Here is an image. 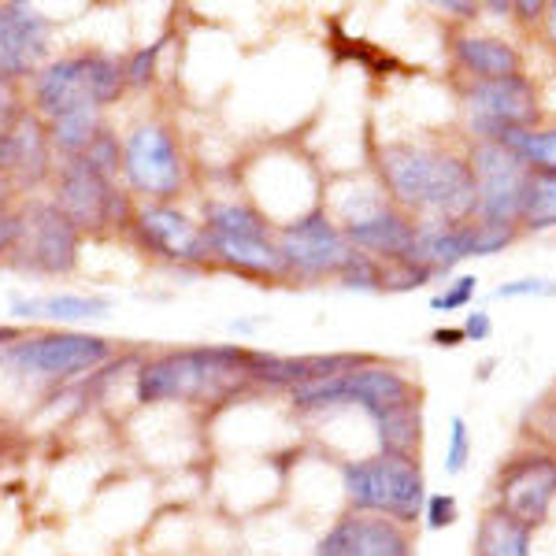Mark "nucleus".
Returning <instances> with one entry per match:
<instances>
[{"label": "nucleus", "instance_id": "1", "mask_svg": "<svg viewBox=\"0 0 556 556\" xmlns=\"http://www.w3.org/2000/svg\"><path fill=\"white\" fill-rule=\"evenodd\" d=\"M379 167L390 193L405 208L434 212L445 223H456L475 212V175L464 160L434 149L390 146L382 149Z\"/></svg>", "mask_w": 556, "mask_h": 556}, {"label": "nucleus", "instance_id": "2", "mask_svg": "<svg viewBox=\"0 0 556 556\" xmlns=\"http://www.w3.org/2000/svg\"><path fill=\"white\" fill-rule=\"evenodd\" d=\"M249 375L245 349H186V353H167L160 361L141 367L138 397L141 401H172V397H201L227 382H238Z\"/></svg>", "mask_w": 556, "mask_h": 556}, {"label": "nucleus", "instance_id": "3", "mask_svg": "<svg viewBox=\"0 0 556 556\" xmlns=\"http://www.w3.org/2000/svg\"><path fill=\"white\" fill-rule=\"evenodd\" d=\"M345 497L353 501L361 513L390 516L393 523H408L419 516L427 493H424V471L412 456L379 453L356 460L345 468Z\"/></svg>", "mask_w": 556, "mask_h": 556}, {"label": "nucleus", "instance_id": "4", "mask_svg": "<svg viewBox=\"0 0 556 556\" xmlns=\"http://www.w3.org/2000/svg\"><path fill=\"white\" fill-rule=\"evenodd\" d=\"M127 83V71L112 56H71L38 78V108L52 123L78 112H101Z\"/></svg>", "mask_w": 556, "mask_h": 556}, {"label": "nucleus", "instance_id": "5", "mask_svg": "<svg viewBox=\"0 0 556 556\" xmlns=\"http://www.w3.org/2000/svg\"><path fill=\"white\" fill-rule=\"evenodd\" d=\"M293 401L298 408H327V405H361L367 416H382V412L419 401L412 382L393 367H361V371L327 375V379H312L293 386Z\"/></svg>", "mask_w": 556, "mask_h": 556}, {"label": "nucleus", "instance_id": "6", "mask_svg": "<svg viewBox=\"0 0 556 556\" xmlns=\"http://www.w3.org/2000/svg\"><path fill=\"white\" fill-rule=\"evenodd\" d=\"M108 361V342L93 334H45L30 342H15L0 353V367L15 375H38V379H71V375L93 371Z\"/></svg>", "mask_w": 556, "mask_h": 556}, {"label": "nucleus", "instance_id": "7", "mask_svg": "<svg viewBox=\"0 0 556 556\" xmlns=\"http://www.w3.org/2000/svg\"><path fill=\"white\" fill-rule=\"evenodd\" d=\"M475 175V212L482 223H497V227H513L519 215V193H523L527 164L508 152L497 141H482L471 156Z\"/></svg>", "mask_w": 556, "mask_h": 556}, {"label": "nucleus", "instance_id": "8", "mask_svg": "<svg viewBox=\"0 0 556 556\" xmlns=\"http://www.w3.org/2000/svg\"><path fill=\"white\" fill-rule=\"evenodd\" d=\"M468 112L475 134L486 141H497L505 130H534L538 123V97L527 75L493 78L479 83L468 93Z\"/></svg>", "mask_w": 556, "mask_h": 556}, {"label": "nucleus", "instance_id": "9", "mask_svg": "<svg viewBox=\"0 0 556 556\" xmlns=\"http://www.w3.org/2000/svg\"><path fill=\"white\" fill-rule=\"evenodd\" d=\"M286 267H298L308 275H327V271H345L356 260V249L349 245V238L323 212H312L304 219L290 223L278 241Z\"/></svg>", "mask_w": 556, "mask_h": 556}, {"label": "nucleus", "instance_id": "10", "mask_svg": "<svg viewBox=\"0 0 556 556\" xmlns=\"http://www.w3.org/2000/svg\"><path fill=\"white\" fill-rule=\"evenodd\" d=\"M20 264L38 275H64L75 267L78 253V227L56 204H41L23 223V235L15 241Z\"/></svg>", "mask_w": 556, "mask_h": 556}, {"label": "nucleus", "instance_id": "11", "mask_svg": "<svg viewBox=\"0 0 556 556\" xmlns=\"http://www.w3.org/2000/svg\"><path fill=\"white\" fill-rule=\"evenodd\" d=\"M501 513H508L513 519H519L523 527H534L549 516L553 501H556V460L553 456H519V460L508 464L501 471Z\"/></svg>", "mask_w": 556, "mask_h": 556}, {"label": "nucleus", "instance_id": "12", "mask_svg": "<svg viewBox=\"0 0 556 556\" xmlns=\"http://www.w3.org/2000/svg\"><path fill=\"white\" fill-rule=\"evenodd\" d=\"M60 212L67 215L75 227H104L115 215H123L119 193L112 190L104 172H97L86 156L71 160L60 178Z\"/></svg>", "mask_w": 556, "mask_h": 556}, {"label": "nucleus", "instance_id": "13", "mask_svg": "<svg viewBox=\"0 0 556 556\" xmlns=\"http://www.w3.org/2000/svg\"><path fill=\"white\" fill-rule=\"evenodd\" d=\"M123 164H127V178L134 190L167 197L178 190L182 182V164H178V152L160 127H141L130 134L127 152H123Z\"/></svg>", "mask_w": 556, "mask_h": 556}, {"label": "nucleus", "instance_id": "14", "mask_svg": "<svg viewBox=\"0 0 556 556\" xmlns=\"http://www.w3.org/2000/svg\"><path fill=\"white\" fill-rule=\"evenodd\" d=\"M316 556H412V542L393 519L353 516L323 538Z\"/></svg>", "mask_w": 556, "mask_h": 556}, {"label": "nucleus", "instance_id": "15", "mask_svg": "<svg viewBox=\"0 0 556 556\" xmlns=\"http://www.w3.org/2000/svg\"><path fill=\"white\" fill-rule=\"evenodd\" d=\"M49 20L30 4H0V64L8 75H26L41 60Z\"/></svg>", "mask_w": 556, "mask_h": 556}, {"label": "nucleus", "instance_id": "16", "mask_svg": "<svg viewBox=\"0 0 556 556\" xmlns=\"http://www.w3.org/2000/svg\"><path fill=\"white\" fill-rule=\"evenodd\" d=\"M345 238H349V245L367 249L371 256L405 260L412 249V238H416V227H412L401 212L371 201L364 212H356L353 219H349Z\"/></svg>", "mask_w": 556, "mask_h": 556}, {"label": "nucleus", "instance_id": "17", "mask_svg": "<svg viewBox=\"0 0 556 556\" xmlns=\"http://www.w3.org/2000/svg\"><path fill=\"white\" fill-rule=\"evenodd\" d=\"M468 256H475V223L434 219L416 227V238H412L405 260L427 267V271H450V267H456Z\"/></svg>", "mask_w": 556, "mask_h": 556}, {"label": "nucleus", "instance_id": "18", "mask_svg": "<svg viewBox=\"0 0 556 556\" xmlns=\"http://www.w3.org/2000/svg\"><path fill=\"white\" fill-rule=\"evenodd\" d=\"M141 235H146L152 245L172 260H201L208 256V238L201 230H193V223L186 215H178L172 208H146L138 215Z\"/></svg>", "mask_w": 556, "mask_h": 556}, {"label": "nucleus", "instance_id": "19", "mask_svg": "<svg viewBox=\"0 0 556 556\" xmlns=\"http://www.w3.org/2000/svg\"><path fill=\"white\" fill-rule=\"evenodd\" d=\"M456 60L479 75V83L519 75V52L497 38H456Z\"/></svg>", "mask_w": 556, "mask_h": 556}, {"label": "nucleus", "instance_id": "20", "mask_svg": "<svg viewBox=\"0 0 556 556\" xmlns=\"http://www.w3.org/2000/svg\"><path fill=\"white\" fill-rule=\"evenodd\" d=\"M204 238H208V249L215 256H223L235 267H245V271H256V275L286 271L282 253H278V245H271L267 238H227V235H212V230H204Z\"/></svg>", "mask_w": 556, "mask_h": 556}, {"label": "nucleus", "instance_id": "21", "mask_svg": "<svg viewBox=\"0 0 556 556\" xmlns=\"http://www.w3.org/2000/svg\"><path fill=\"white\" fill-rule=\"evenodd\" d=\"M475 556H531V527L490 508L475 534Z\"/></svg>", "mask_w": 556, "mask_h": 556}, {"label": "nucleus", "instance_id": "22", "mask_svg": "<svg viewBox=\"0 0 556 556\" xmlns=\"http://www.w3.org/2000/svg\"><path fill=\"white\" fill-rule=\"evenodd\" d=\"M516 223H523L527 230L556 227V172H545V167H527Z\"/></svg>", "mask_w": 556, "mask_h": 556}, {"label": "nucleus", "instance_id": "23", "mask_svg": "<svg viewBox=\"0 0 556 556\" xmlns=\"http://www.w3.org/2000/svg\"><path fill=\"white\" fill-rule=\"evenodd\" d=\"M12 308L20 316H49V319H60V323H83V319H108V301H97V298H34V301H23L15 298Z\"/></svg>", "mask_w": 556, "mask_h": 556}, {"label": "nucleus", "instance_id": "24", "mask_svg": "<svg viewBox=\"0 0 556 556\" xmlns=\"http://www.w3.org/2000/svg\"><path fill=\"white\" fill-rule=\"evenodd\" d=\"M375 427H379V442L386 453L412 456L419 450V401H408V405L375 416Z\"/></svg>", "mask_w": 556, "mask_h": 556}, {"label": "nucleus", "instance_id": "25", "mask_svg": "<svg viewBox=\"0 0 556 556\" xmlns=\"http://www.w3.org/2000/svg\"><path fill=\"white\" fill-rule=\"evenodd\" d=\"M497 146L516 152L527 167H545L556 172V130H505Z\"/></svg>", "mask_w": 556, "mask_h": 556}, {"label": "nucleus", "instance_id": "26", "mask_svg": "<svg viewBox=\"0 0 556 556\" xmlns=\"http://www.w3.org/2000/svg\"><path fill=\"white\" fill-rule=\"evenodd\" d=\"M208 230L227 238H267V223L245 204H212Z\"/></svg>", "mask_w": 556, "mask_h": 556}, {"label": "nucleus", "instance_id": "27", "mask_svg": "<svg viewBox=\"0 0 556 556\" xmlns=\"http://www.w3.org/2000/svg\"><path fill=\"white\" fill-rule=\"evenodd\" d=\"M12 141H15V167L23 175L38 178L45 172V134L30 115H23L20 127L12 130Z\"/></svg>", "mask_w": 556, "mask_h": 556}, {"label": "nucleus", "instance_id": "28", "mask_svg": "<svg viewBox=\"0 0 556 556\" xmlns=\"http://www.w3.org/2000/svg\"><path fill=\"white\" fill-rule=\"evenodd\" d=\"M52 141H56L64 152H83L97 141V112H78V115H64V119L52 123Z\"/></svg>", "mask_w": 556, "mask_h": 556}, {"label": "nucleus", "instance_id": "29", "mask_svg": "<svg viewBox=\"0 0 556 556\" xmlns=\"http://www.w3.org/2000/svg\"><path fill=\"white\" fill-rule=\"evenodd\" d=\"M342 278L349 290H382V267L367 253H356V260L345 267Z\"/></svg>", "mask_w": 556, "mask_h": 556}, {"label": "nucleus", "instance_id": "30", "mask_svg": "<svg viewBox=\"0 0 556 556\" xmlns=\"http://www.w3.org/2000/svg\"><path fill=\"white\" fill-rule=\"evenodd\" d=\"M516 241V227H497V223H475V256H493Z\"/></svg>", "mask_w": 556, "mask_h": 556}, {"label": "nucleus", "instance_id": "31", "mask_svg": "<svg viewBox=\"0 0 556 556\" xmlns=\"http://www.w3.org/2000/svg\"><path fill=\"white\" fill-rule=\"evenodd\" d=\"M475 293H479V278H475V275H460V278H456V282L450 286V290H445V293H438V298L430 301V308H434V312L468 308Z\"/></svg>", "mask_w": 556, "mask_h": 556}, {"label": "nucleus", "instance_id": "32", "mask_svg": "<svg viewBox=\"0 0 556 556\" xmlns=\"http://www.w3.org/2000/svg\"><path fill=\"white\" fill-rule=\"evenodd\" d=\"M468 453H471L468 424H464V416H453V424H450V453H445V471L460 475L464 464H468Z\"/></svg>", "mask_w": 556, "mask_h": 556}, {"label": "nucleus", "instance_id": "33", "mask_svg": "<svg viewBox=\"0 0 556 556\" xmlns=\"http://www.w3.org/2000/svg\"><path fill=\"white\" fill-rule=\"evenodd\" d=\"M456 523V497L453 493H434L427 497V527L430 531H442V527Z\"/></svg>", "mask_w": 556, "mask_h": 556}, {"label": "nucleus", "instance_id": "34", "mask_svg": "<svg viewBox=\"0 0 556 556\" xmlns=\"http://www.w3.org/2000/svg\"><path fill=\"white\" fill-rule=\"evenodd\" d=\"M538 293H549L545 278H519V282H505L493 290V298H538Z\"/></svg>", "mask_w": 556, "mask_h": 556}, {"label": "nucleus", "instance_id": "35", "mask_svg": "<svg viewBox=\"0 0 556 556\" xmlns=\"http://www.w3.org/2000/svg\"><path fill=\"white\" fill-rule=\"evenodd\" d=\"M460 330H464V338H468V342H486L490 330H493V323H490L486 312H471L468 323H464Z\"/></svg>", "mask_w": 556, "mask_h": 556}, {"label": "nucleus", "instance_id": "36", "mask_svg": "<svg viewBox=\"0 0 556 556\" xmlns=\"http://www.w3.org/2000/svg\"><path fill=\"white\" fill-rule=\"evenodd\" d=\"M156 52H160V45H152V49H141L138 56H134V64H130V71H127L130 83H146L149 71H152V60H156Z\"/></svg>", "mask_w": 556, "mask_h": 556}, {"label": "nucleus", "instance_id": "37", "mask_svg": "<svg viewBox=\"0 0 556 556\" xmlns=\"http://www.w3.org/2000/svg\"><path fill=\"white\" fill-rule=\"evenodd\" d=\"M20 235H23V223L12 219V215H0V253L12 249L15 241H20Z\"/></svg>", "mask_w": 556, "mask_h": 556}, {"label": "nucleus", "instance_id": "38", "mask_svg": "<svg viewBox=\"0 0 556 556\" xmlns=\"http://www.w3.org/2000/svg\"><path fill=\"white\" fill-rule=\"evenodd\" d=\"M460 342H468V338H464V330H460V327H450V330H434V345H442V349H453V345H460Z\"/></svg>", "mask_w": 556, "mask_h": 556}, {"label": "nucleus", "instance_id": "39", "mask_svg": "<svg viewBox=\"0 0 556 556\" xmlns=\"http://www.w3.org/2000/svg\"><path fill=\"white\" fill-rule=\"evenodd\" d=\"M513 8H516V12H523V20H534V15L545 12L542 0H534V4H531V0H523V4H513Z\"/></svg>", "mask_w": 556, "mask_h": 556}, {"label": "nucleus", "instance_id": "40", "mask_svg": "<svg viewBox=\"0 0 556 556\" xmlns=\"http://www.w3.org/2000/svg\"><path fill=\"white\" fill-rule=\"evenodd\" d=\"M545 34H549V45L556 49V4H545Z\"/></svg>", "mask_w": 556, "mask_h": 556}, {"label": "nucleus", "instance_id": "41", "mask_svg": "<svg viewBox=\"0 0 556 556\" xmlns=\"http://www.w3.org/2000/svg\"><path fill=\"white\" fill-rule=\"evenodd\" d=\"M445 12H460V20H471V15L479 12V4H453V0H450V4H445Z\"/></svg>", "mask_w": 556, "mask_h": 556}, {"label": "nucleus", "instance_id": "42", "mask_svg": "<svg viewBox=\"0 0 556 556\" xmlns=\"http://www.w3.org/2000/svg\"><path fill=\"white\" fill-rule=\"evenodd\" d=\"M12 338H15V330H8V327H0V345H4V342H12Z\"/></svg>", "mask_w": 556, "mask_h": 556}, {"label": "nucleus", "instance_id": "43", "mask_svg": "<svg viewBox=\"0 0 556 556\" xmlns=\"http://www.w3.org/2000/svg\"><path fill=\"white\" fill-rule=\"evenodd\" d=\"M8 78H12V75H8V71H4V64H0V83H8Z\"/></svg>", "mask_w": 556, "mask_h": 556}, {"label": "nucleus", "instance_id": "44", "mask_svg": "<svg viewBox=\"0 0 556 556\" xmlns=\"http://www.w3.org/2000/svg\"><path fill=\"white\" fill-rule=\"evenodd\" d=\"M549 293H556V282H549Z\"/></svg>", "mask_w": 556, "mask_h": 556}, {"label": "nucleus", "instance_id": "45", "mask_svg": "<svg viewBox=\"0 0 556 556\" xmlns=\"http://www.w3.org/2000/svg\"><path fill=\"white\" fill-rule=\"evenodd\" d=\"M0 130H4V123H0Z\"/></svg>", "mask_w": 556, "mask_h": 556}, {"label": "nucleus", "instance_id": "46", "mask_svg": "<svg viewBox=\"0 0 556 556\" xmlns=\"http://www.w3.org/2000/svg\"><path fill=\"white\" fill-rule=\"evenodd\" d=\"M0 190H4V186H0Z\"/></svg>", "mask_w": 556, "mask_h": 556}]
</instances>
